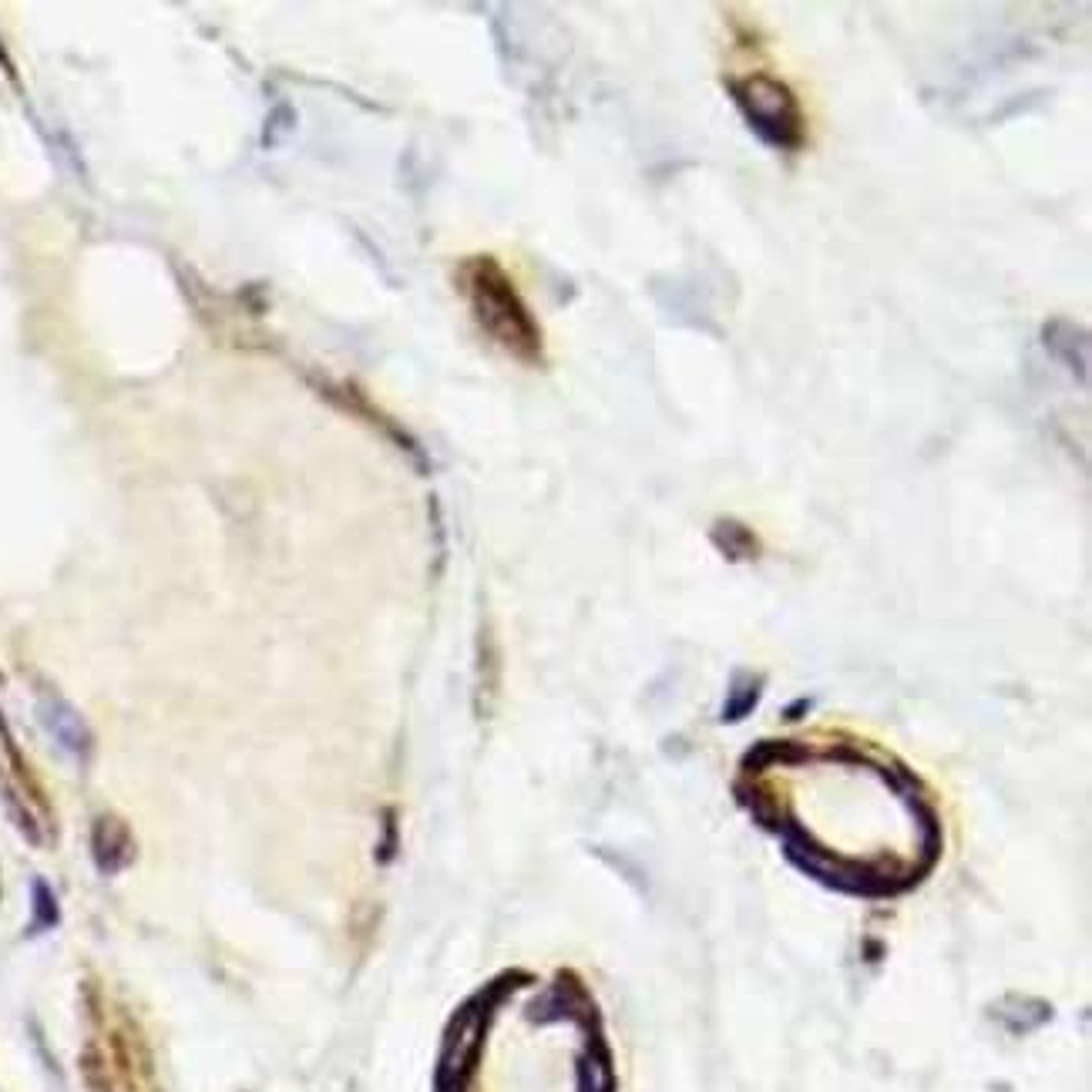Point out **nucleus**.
<instances>
[{
    "label": "nucleus",
    "instance_id": "nucleus-2",
    "mask_svg": "<svg viewBox=\"0 0 1092 1092\" xmlns=\"http://www.w3.org/2000/svg\"><path fill=\"white\" fill-rule=\"evenodd\" d=\"M727 91L747 129L777 152H800L807 141V115L787 81L753 71L727 78Z\"/></svg>",
    "mask_w": 1092,
    "mask_h": 1092
},
{
    "label": "nucleus",
    "instance_id": "nucleus-1",
    "mask_svg": "<svg viewBox=\"0 0 1092 1092\" xmlns=\"http://www.w3.org/2000/svg\"><path fill=\"white\" fill-rule=\"evenodd\" d=\"M464 293L474 317H478V323L488 329L494 343H501L508 354L522 360H539L542 334L498 262L488 256L471 259L464 266Z\"/></svg>",
    "mask_w": 1092,
    "mask_h": 1092
}]
</instances>
